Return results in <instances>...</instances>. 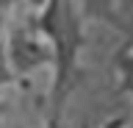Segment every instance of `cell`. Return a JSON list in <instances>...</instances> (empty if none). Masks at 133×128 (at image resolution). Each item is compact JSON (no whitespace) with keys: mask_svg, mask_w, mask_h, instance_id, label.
Returning a JSON list of instances; mask_svg holds the SVG:
<instances>
[{"mask_svg":"<svg viewBox=\"0 0 133 128\" xmlns=\"http://www.w3.org/2000/svg\"><path fill=\"white\" fill-rule=\"evenodd\" d=\"M114 70H116V78H119L122 92L133 100V45H128L125 50H119V56L114 61Z\"/></svg>","mask_w":133,"mask_h":128,"instance_id":"obj_4","label":"cell"},{"mask_svg":"<svg viewBox=\"0 0 133 128\" xmlns=\"http://www.w3.org/2000/svg\"><path fill=\"white\" fill-rule=\"evenodd\" d=\"M3 111H6V100L0 97V117H3Z\"/></svg>","mask_w":133,"mask_h":128,"instance_id":"obj_10","label":"cell"},{"mask_svg":"<svg viewBox=\"0 0 133 128\" xmlns=\"http://www.w3.org/2000/svg\"><path fill=\"white\" fill-rule=\"evenodd\" d=\"M6 47L8 64L14 70L17 81L22 78H33L53 67V53H50L47 39L39 34L36 28V11L19 9L8 17V28H6Z\"/></svg>","mask_w":133,"mask_h":128,"instance_id":"obj_2","label":"cell"},{"mask_svg":"<svg viewBox=\"0 0 133 128\" xmlns=\"http://www.w3.org/2000/svg\"><path fill=\"white\" fill-rule=\"evenodd\" d=\"M86 22L89 20L81 14V9L72 0H47L36 11V28L47 39L50 53H53V97L61 103L69 84L75 78L78 61H81L83 45H86Z\"/></svg>","mask_w":133,"mask_h":128,"instance_id":"obj_1","label":"cell"},{"mask_svg":"<svg viewBox=\"0 0 133 128\" xmlns=\"http://www.w3.org/2000/svg\"><path fill=\"white\" fill-rule=\"evenodd\" d=\"M116 128H133V125H116Z\"/></svg>","mask_w":133,"mask_h":128,"instance_id":"obj_11","label":"cell"},{"mask_svg":"<svg viewBox=\"0 0 133 128\" xmlns=\"http://www.w3.org/2000/svg\"><path fill=\"white\" fill-rule=\"evenodd\" d=\"M19 9H25L22 6V0H0V14H14V11H19Z\"/></svg>","mask_w":133,"mask_h":128,"instance_id":"obj_6","label":"cell"},{"mask_svg":"<svg viewBox=\"0 0 133 128\" xmlns=\"http://www.w3.org/2000/svg\"><path fill=\"white\" fill-rule=\"evenodd\" d=\"M6 28H8V14H0V45L6 39Z\"/></svg>","mask_w":133,"mask_h":128,"instance_id":"obj_8","label":"cell"},{"mask_svg":"<svg viewBox=\"0 0 133 128\" xmlns=\"http://www.w3.org/2000/svg\"><path fill=\"white\" fill-rule=\"evenodd\" d=\"M44 128H64V125H61V120H58V117H50L47 123H44Z\"/></svg>","mask_w":133,"mask_h":128,"instance_id":"obj_9","label":"cell"},{"mask_svg":"<svg viewBox=\"0 0 133 128\" xmlns=\"http://www.w3.org/2000/svg\"><path fill=\"white\" fill-rule=\"evenodd\" d=\"M19 84L14 75V70H11V64H8V56H6V47L0 45V97L6 92H11L14 86Z\"/></svg>","mask_w":133,"mask_h":128,"instance_id":"obj_5","label":"cell"},{"mask_svg":"<svg viewBox=\"0 0 133 128\" xmlns=\"http://www.w3.org/2000/svg\"><path fill=\"white\" fill-rule=\"evenodd\" d=\"M44 3H47V0H22V6H25L28 11H39Z\"/></svg>","mask_w":133,"mask_h":128,"instance_id":"obj_7","label":"cell"},{"mask_svg":"<svg viewBox=\"0 0 133 128\" xmlns=\"http://www.w3.org/2000/svg\"><path fill=\"white\" fill-rule=\"evenodd\" d=\"M72 3L81 9V14L86 20L119 28V17H116V3L114 0H72Z\"/></svg>","mask_w":133,"mask_h":128,"instance_id":"obj_3","label":"cell"}]
</instances>
